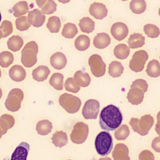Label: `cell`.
I'll list each match as a JSON object with an SVG mask.
<instances>
[{
    "instance_id": "obj_21",
    "label": "cell",
    "mask_w": 160,
    "mask_h": 160,
    "mask_svg": "<svg viewBox=\"0 0 160 160\" xmlns=\"http://www.w3.org/2000/svg\"><path fill=\"white\" fill-rule=\"evenodd\" d=\"M73 79L75 82L79 87H87L89 85L91 79L88 73L84 72L82 71H77L74 74Z\"/></svg>"
},
{
    "instance_id": "obj_2",
    "label": "cell",
    "mask_w": 160,
    "mask_h": 160,
    "mask_svg": "<svg viewBox=\"0 0 160 160\" xmlns=\"http://www.w3.org/2000/svg\"><path fill=\"white\" fill-rule=\"evenodd\" d=\"M94 146L97 153L102 156H108L113 148L111 135L107 131L100 132L95 138Z\"/></svg>"
},
{
    "instance_id": "obj_44",
    "label": "cell",
    "mask_w": 160,
    "mask_h": 160,
    "mask_svg": "<svg viewBox=\"0 0 160 160\" xmlns=\"http://www.w3.org/2000/svg\"><path fill=\"white\" fill-rule=\"evenodd\" d=\"M139 160H155L153 153L149 150H142L139 154Z\"/></svg>"
},
{
    "instance_id": "obj_49",
    "label": "cell",
    "mask_w": 160,
    "mask_h": 160,
    "mask_svg": "<svg viewBox=\"0 0 160 160\" xmlns=\"http://www.w3.org/2000/svg\"><path fill=\"white\" fill-rule=\"evenodd\" d=\"M99 160H112L110 158L108 157H105V158H101Z\"/></svg>"
},
{
    "instance_id": "obj_15",
    "label": "cell",
    "mask_w": 160,
    "mask_h": 160,
    "mask_svg": "<svg viewBox=\"0 0 160 160\" xmlns=\"http://www.w3.org/2000/svg\"><path fill=\"white\" fill-rule=\"evenodd\" d=\"M30 150V145L26 142H21L14 149L9 160H27Z\"/></svg>"
},
{
    "instance_id": "obj_23",
    "label": "cell",
    "mask_w": 160,
    "mask_h": 160,
    "mask_svg": "<svg viewBox=\"0 0 160 160\" xmlns=\"http://www.w3.org/2000/svg\"><path fill=\"white\" fill-rule=\"evenodd\" d=\"M128 44V47L131 49L141 48L145 44V38L140 33H133L129 38Z\"/></svg>"
},
{
    "instance_id": "obj_6",
    "label": "cell",
    "mask_w": 160,
    "mask_h": 160,
    "mask_svg": "<svg viewBox=\"0 0 160 160\" xmlns=\"http://www.w3.org/2000/svg\"><path fill=\"white\" fill-rule=\"evenodd\" d=\"M24 99V92L19 88L11 89L5 101L6 108L11 112L18 111L21 106V102Z\"/></svg>"
},
{
    "instance_id": "obj_56",
    "label": "cell",
    "mask_w": 160,
    "mask_h": 160,
    "mask_svg": "<svg viewBox=\"0 0 160 160\" xmlns=\"http://www.w3.org/2000/svg\"><path fill=\"white\" fill-rule=\"evenodd\" d=\"M67 160H71V159H67Z\"/></svg>"
},
{
    "instance_id": "obj_4",
    "label": "cell",
    "mask_w": 160,
    "mask_h": 160,
    "mask_svg": "<svg viewBox=\"0 0 160 160\" xmlns=\"http://www.w3.org/2000/svg\"><path fill=\"white\" fill-rule=\"evenodd\" d=\"M38 45L34 41L28 42L21 51V61L26 68H31L37 62Z\"/></svg>"
},
{
    "instance_id": "obj_50",
    "label": "cell",
    "mask_w": 160,
    "mask_h": 160,
    "mask_svg": "<svg viewBox=\"0 0 160 160\" xmlns=\"http://www.w3.org/2000/svg\"><path fill=\"white\" fill-rule=\"evenodd\" d=\"M4 132H2V131L1 130V129L0 128V139L1 138L2 136V135H4Z\"/></svg>"
},
{
    "instance_id": "obj_29",
    "label": "cell",
    "mask_w": 160,
    "mask_h": 160,
    "mask_svg": "<svg viewBox=\"0 0 160 160\" xmlns=\"http://www.w3.org/2000/svg\"><path fill=\"white\" fill-rule=\"evenodd\" d=\"M124 71V67L122 64L117 61H113L109 64L108 73L112 78L120 77Z\"/></svg>"
},
{
    "instance_id": "obj_30",
    "label": "cell",
    "mask_w": 160,
    "mask_h": 160,
    "mask_svg": "<svg viewBox=\"0 0 160 160\" xmlns=\"http://www.w3.org/2000/svg\"><path fill=\"white\" fill-rule=\"evenodd\" d=\"M74 46L80 51L87 50L90 46V38L84 34L79 35L74 41Z\"/></svg>"
},
{
    "instance_id": "obj_27",
    "label": "cell",
    "mask_w": 160,
    "mask_h": 160,
    "mask_svg": "<svg viewBox=\"0 0 160 160\" xmlns=\"http://www.w3.org/2000/svg\"><path fill=\"white\" fill-rule=\"evenodd\" d=\"M12 11L14 16L16 18L22 16L29 12L28 4L26 1H19L13 6Z\"/></svg>"
},
{
    "instance_id": "obj_5",
    "label": "cell",
    "mask_w": 160,
    "mask_h": 160,
    "mask_svg": "<svg viewBox=\"0 0 160 160\" xmlns=\"http://www.w3.org/2000/svg\"><path fill=\"white\" fill-rule=\"evenodd\" d=\"M59 104L69 114H74L79 111L81 106V99L72 94L63 93L59 98Z\"/></svg>"
},
{
    "instance_id": "obj_10",
    "label": "cell",
    "mask_w": 160,
    "mask_h": 160,
    "mask_svg": "<svg viewBox=\"0 0 160 160\" xmlns=\"http://www.w3.org/2000/svg\"><path fill=\"white\" fill-rule=\"evenodd\" d=\"M100 104L98 100L91 99L86 101L82 109V114L85 119H96L99 112Z\"/></svg>"
},
{
    "instance_id": "obj_11",
    "label": "cell",
    "mask_w": 160,
    "mask_h": 160,
    "mask_svg": "<svg viewBox=\"0 0 160 160\" xmlns=\"http://www.w3.org/2000/svg\"><path fill=\"white\" fill-rule=\"evenodd\" d=\"M144 91L141 88L131 85V88L127 94V99L131 104L139 105L144 99Z\"/></svg>"
},
{
    "instance_id": "obj_9",
    "label": "cell",
    "mask_w": 160,
    "mask_h": 160,
    "mask_svg": "<svg viewBox=\"0 0 160 160\" xmlns=\"http://www.w3.org/2000/svg\"><path fill=\"white\" fill-rule=\"evenodd\" d=\"M88 64L93 76L100 78L104 75L106 65L100 55L97 54L91 55L88 59Z\"/></svg>"
},
{
    "instance_id": "obj_12",
    "label": "cell",
    "mask_w": 160,
    "mask_h": 160,
    "mask_svg": "<svg viewBox=\"0 0 160 160\" xmlns=\"http://www.w3.org/2000/svg\"><path fill=\"white\" fill-rule=\"evenodd\" d=\"M129 29L127 25L122 22H116L114 23L111 28V33L112 37L118 40H123L128 34Z\"/></svg>"
},
{
    "instance_id": "obj_35",
    "label": "cell",
    "mask_w": 160,
    "mask_h": 160,
    "mask_svg": "<svg viewBox=\"0 0 160 160\" xmlns=\"http://www.w3.org/2000/svg\"><path fill=\"white\" fill-rule=\"evenodd\" d=\"M131 11L136 14L144 12L146 9V2L144 0H131L129 3Z\"/></svg>"
},
{
    "instance_id": "obj_51",
    "label": "cell",
    "mask_w": 160,
    "mask_h": 160,
    "mask_svg": "<svg viewBox=\"0 0 160 160\" xmlns=\"http://www.w3.org/2000/svg\"><path fill=\"white\" fill-rule=\"evenodd\" d=\"M2 90H1V88H0V99H1V98H2Z\"/></svg>"
},
{
    "instance_id": "obj_22",
    "label": "cell",
    "mask_w": 160,
    "mask_h": 160,
    "mask_svg": "<svg viewBox=\"0 0 160 160\" xmlns=\"http://www.w3.org/2000/svg\"><path fill=\"white\" fill-rule=\"evenodd\" d=\"M51 140L56 147L62 148L68 144V135L62 131H57L53 133Z\"/></svg>"
},
{
    "instance_id": "obj_47",
    "label": "cell",
    "mask_w": 160,
    "mask_h": 160,
    "mask_svg": "<svg viewBox=\"0 0 160 160\" xmlns=\"http://www.w3.org/2000/svg\"><path fill=\"white\" fill-rule=\"evenodd\" d=\"M39 8H42L46 2L47 0H35Z\"/></svg>"
},
{
    "instance_id": "obj_13",
    "label": "cell",
    "mask_w": 160,
    "mask_h": 160,
    "mask_svg": "<svg viewBox=\"0 0 160 160\" xmlns=\"http://www.w3.org/2000/svg\"><path fill=\"white\" fill-rule=\"evenodd\" d=\"M27 17L30 24L36 28L42 26L46 20L45 14L38 9H34L29 11Z\"/></svg>"
},
{
    "instance_id": "obj_1",
    "label": "cell",
    "mask_w": 160,
    "mask_h": 160,
    "mask_svg": "<svg viewBox=\"0 0 160 160\" xmlns=\"http://www.w3.org/2000/svg\"><path fill=\"white\" fill-rule=\"evenodd\" d=\"M122 115L119 109L113 104L103 108L99 115V126L103 130L114 131L121 124Z\"/></svg>"
},
{
    "instance_id": "obj_28",
    "label": "cell",
    "mask_w": 160,
    "mask_h": 160,
    "mask_svg": "<svg viewBox=\"0 0 160 160\" xmlns=\"http://www.w3.org/2000/svg\"><path fill=\"white\" fill-rule=\"evenodd\" d=\"M79 26L82 32L91 33L94 30L95 22L89 17H84L79 20Z\"/></svg>"
},
{
    "instance_id": "obj_38",
    "label": "cell",
    "mask_w": 160,
    "mask_h": 160,
    "mask_svg": "<svg viewBox=\"0 0 160 160\" xmlns=\"http://www.w3.org/2000/svg\"><path fill=\"white\" fill-rule=\"evenodd\" d=\"M130 134L129 128L126 124H122L114 132V137L118 141L126 139Z\"/></svg>"
},
{
    "instance_id": "obj_52",
    "label": "cell",
    "mask_w": 160,
    "mask_h": 160,
    "mask_svg": "<svg viewBox=\"0 0 160 160\" xmlns=\"http://www.w3.org/2000/svg\"><path fill=\"white\" fill-rule=\"evenodd\" d=\"M1 38H2V32H1V30H0V39H1Z\"/></svg>"
},
{
    "instance_id": "obj_3",
    "label": "cell",
    "mask_w": 160,
    "mask_h": 160,
    "mask_svg": "<svg viewBox=\"0 0 160 160\" xmlns=\"http://www.w3.org/2000/svg\"><path fill=\"white\" fill-rule=\"evenodd\" d=\"M154 118L150 114L142 116L140 119L132 118L129 122L132 130L141 136H146L148 134L154 124Z\"/></svg>"
},
{
    "instance_id": "obj_7",
    "label": "cell",
    "mask_w": 160,
    "mask_h": 160,
    "mask_svg": "<svg viewBox=\"0 0 160 160\" xmlns=\"http://www.w3.org/2000/svg\"><path fill=\"white\" fill-rule=\"evenodd\" d=\"M88 134V125L83 122H78L73 126L70 136L71 140L74 144H82L86 140Z\"/></svg>"
},
{
    "instance_id": "obj_32",
    "label": "cell",
    "mask_w": 160,
    "mask_h": 160,
    "mask_svg": "<svg viewBox=\"0 0 160 160\" xmlns=\"http://www.w3.org/2000/svg\"><path fill=\"white\" fill-rule=\"evenodd\" d=\"M130 53V48L123 43L119 44L114 48V55L119 59H126Z\"/></svg>"
},
{
    "instance_id": "obj_19",
    "label": "cell",
    "mask_w": 160,
    "mask_h": 160,
    "mask_svg": "<svg viewBox=\"0 0 160 160\" xmlns=\"http://www.w3.org/2000/svg\"><path fill=\"white\" fill-rule=\"evenodd\" d=\"M111 43V38L106 32L98 33L93 39V45L100 49L107 48Z\"/></svg>"
},
{
    "instance_id": "obj_40",
    "label": "cell",
    "mask_w": 160,
    "mask_h": 160,
    "mask_svg": "<svg viewBox=\"0 0 160 160\" xmlns=\"http://www.w3.org/2000/svg\"><path fill=\"white\" fill-rule=\"evenodd\" d=\"M15 24L16 29L20 31H26L31 26L28 22V17L26 16H22L18 18L15 21Z\"/></svg>"
},
{
    "instance_id": "obj_55",
    "label": "cell",
    "mask_w": 160,
    "mask_h": 160,
    "mask_svg": "<svg viewBox=\"0 0 160 160\" xmlns=\"http://www.w3.org/2000/svg\"><path fill=\"white\" fill-rule=\"evenodd\" d=\"M121 1H128V0H121Z\"/></svg>"
},
{
    "instance_id": "obj_16",
    "label": "cell",
    "mask_w": 160,
    "mask_h": 160,
    "mask_svg": "<svg viewBox=\"0 0 160 160\" xmlns=\"http://www.w3.org/2000/svg\"><path fill=\"white\" fill-rule=\"evenodd\" d=\"M114 160H130L128 147L123 143H118L115 145L112 152Z\"/></svg>"
},
{
    "instance_id": "obj_48",
    "label": "cell",
    "mask_w": 160,
    "mask_h": 160,
    "mask_svg": "<svg viewBox=\"0 0 160 160\" xmlns=\"http://www.w3.org/2000/svg\"><path fill=\"white\" fill-rule=\"evenodd\" d=\"M59 2H61V3H62V4H66V3H68V2H70V1L71 0H58Z\"/></svg>"
},
{
    "instance_id": "obj_33",
    "label": "cell",
    "mask_w": 160,
    "mask_h": 160,
    "mask_svg": "<svg viewBox=\"0 0 160 160\" xmlns=\"http://www.w3.org/2000/svg\"><path fill=\"white\" fill-rule=\"evenodd\" d=\"M64 76L59 72H55L51 76L49 83L55 89L61 91L64 86Z\"/></svg>"
},
{
    "instance_id": "obj_24",
    "label": "cell",
    "mask_w": 160,
    "mask_h": 160,
    "mask_svg": "<svg viewBox=\"0 0 160 160\" xmlns=\"http://www.w3.org/2000/svg\"><path fill=\"white\" fill-rule=\"evenodd\" d=\"M52 129V124L48 119H42L38 122L36 126L37 132L41 136H46L49 134Z\"/></svg>"
},
{
    "instance_id": "obj_31",
    "label": "cell",
    "mask_w": 160,
    "mask_h": 160,
    "mask_svg": "<svg viewBox=\"0 0 160 160\" xmlns=\"http://www.w3.org/2000/svg\"><path fill=\"white\" fill-rule=\"evenodd\" d=\"M147 74L151 78H158L160 76V64L158 60L152 59L150 61L146 68Z\"/></svg>"
},
{
    "instance_id": "obj_36",
    "label": "cell",
    "mask_w": 160,
    "mask_h": 160,
    "mask_svg": "<svg viewBox=\"0 0 160 160\" xmlns=\"http://www.w3.org/2000/svg\"><path fill=\"white\" fill-rule=\"evenodd\" d=\"M61 26V21L59 17L52 16L48 19L46 27L51 33H58Z\"/></svg>"
},
{
    "instance_id": "obj_18",
    "label": "cell",
    "mask_w": 160,
    "mask_h": 160,
    "mask_svg": "<svg viewBox=\"0 0 160 160\" xmlns=\"http://www.w3.org/2000/svg\"><path fill=\"white\" fill-rule=\"evenodd\" d=\"M50 63L53 68L60 70L64 68L66 66L67 59L62 52H56L51 56Z\"/></svg>"
},
{
    "instance_id": "obj_54",
    "label": "cell",
    "mask_w": 160,
    "mask_h": 160,
    "mask_svg": "<svg viewBox=\"0 0 160 160\" xmlns=\"http://www.w3.org/2000/svg\"><path fill=\"white\" fill-rule=\"evenodd\" d=\"M1 77V69H0V78Z\"/></svg>"
},
{
    "instance_id": "obj_25",
    "label": "cell",
    "mask_w": 160,
    "mask_h": 160,
    "mask_svg": "<svg viewBox=\"0 0 160 160\" xmlns=\"http://www.w3.org/2000/svg\"><path fill=\"white\" fill-rule=\"evenodd\" d=\"M15 124L14 118L8 114H4L0 117V128L5 134L8 130L12 128Z\"/></svg>"
},
{
    "instance_id": "obj_43",
    "label": "cell",
    "mask_w": 160,
    "mask_h": 160,
    "mask_svg": "<svg viewBox=\"0 0 160 160\" xmlns=\"http://www.w3.org/2000/svg\"><path fill=\"white\" fill-rule=\"evenodd\" d=\"M65 89L69 92L77 93L80 90V87L75 82L73 78H68L64 83Z\"/></svg>"
},
{
    "instance_id": "obj_41",
    "label": "cell",
    "mask_w": 160,
    "mask_h": 160,
    "mask_svg": "<svg viewBox=\"0 0 160 160\" xmlns=\"http://www.w3.org/2000/svg\"><path fill=\"white\" fill-rule=\"evenodd\" d=\"M0 30L2 34V38L9 36L13 31L12 22L8 20H4L0 25Z\"/></svg>"
},
{
    "instance_id": "obj_20",
    "label": "cell",
    "mask_w": 160,
    "mask_h": 160,
    "mask_svg": "<svg viewBox=\"0 0 160 160\" xmlns=\"http://www.w3.org/2000/svg\"><path fill=\"white\" fill-rule=\"evenodd\" d=\"M50 72V69L48 66L41 65L33 69L32 72V76L35 81L42 82L48 78Z\"/></svg>"
},
{
    "instance_id": "obj_42",
    "label": "cell",
    "mask_w": 160,
    "mask_h": 160,
    "mask_svg": "<svg viewBox=\"0 0 160 160\" xmlns=\"http://www.w3.org/2000/svg\"><path fill=\"white\" fill-rule=\"evenodd\" d=\"M57 4L54 0H47L46 4L41 8V11L44 14H52L56 11Z\"/></svg>"
},
{
    "instance_id": "obj_37",
    "label": "cell",
    "mask_w": 160,
    "mask_h": 160,
    "mask_svg": "<svg viewBox=\"0 0 160 160\" xmlns=\"http://www.w3.org/2000/svg\"><path fill=\"white\" fill-rule=\"evenodd\" d=\"M14 61V56L12 52L7 51L0 53V66L2 68H8L12 64Z\"/></svg>"
},
{
    "instance_id": "obj_53",
    "label": "cell",
    "mask_w": 160,
    "mask_h": 160,
    "mask_svg": "<svg viewBox=\"0 0 160 160\" xmlns=\"http://www.w3.org/2000/svg\"><path fill=\"white\" fill-rule=\"evenodd\" d=\"M1 18H2V16H1V12H0V22H1Z\"/></svg>"
},
{
    "instance_id": "obj_34",
    "label": "cell",
    "mask_w": 160,
    "mask_h": 160,
    "mask_svg": "<svg viewBox=\"0 0 160 160\" xmlns=\"http://www.w3.org/2000/svg\"><path fill=\"white\" fill-rule=\"evenodd\" d=\"M78 32V28L74 23L67 22L63 26L61 34L63 37L67 39H72L77 34Z\"/></svg>"
},
{
    "instance_id": "obj_45",
    "label": "cell",
    "mask_w": 160,
    "mask_h": 160,
    "mask_svg": "<svg viewBox=\"0 0 160 160\" xmlns=\"http://www.w3.org/2000/svg\"><path fill=\"white\" fill-rule=\"evenodd\" d=\"M131 86L139 87V88H141L142 89H143L145 92L148 91V84L146 81L144 79H136L135 81H134L132 82Z\"/></svg>"
},
{
    "instance_id": "obj_26",
    "label": "cell",
    "mask_w": 160,
    "mask_h": 160,
    "mask_svg": "<svg viewBox=\"0 0 160 160\" xmlns=\"http://www.w3.org/2000/svg\"><path fill=\"white\" fill-rule=\"evenodd\" d=\"M24 41L22 38L18 35H14L9 38L7 41V46L9 50L13 52L19 51L22 47Z\"/></svg>"
},
{
    "instance_id": "obj_46",
    "label": "cell",
    "mask_w": 160,
    "mask_h": 160,
    "mask_svg": "<svg viewBox=\"0 0 160 160\" xmlns=\"http://www.w3.org/2000/svg\"><path fill=\"white\" fill-rule=\"evenodd\" d=\"M152 148L157 152H160V138L159 136L155 138L152 142Z\"/></svg>"
},
{
    "instance_id": "obj_14",
    "label": "cell",
    "mask_w": 160,
    "mask_h": 160,
    "mask_svg": "<svg viewBox=\"0 0 160 160\" xmlns=\"http://www.w3.org/2000/svg\"><path fill=\"white\" fill-rule=\"evenodd\" d=\"M89 14L96 19H102L108 15V9L106 6L101 2H93L89 8Z\"/></svg>"
},
{
    "instance_id": "obj_17",
    "label": "cell",
    "mask_w": 160,
    "mask_h": 160,
    "mask_svg": "<svg viewBox=\"0 0 160 160\" xmlns=\"http://www.w3.org/2000/svg\"><path fill=\"white\" fill-rule=\"evenodd\" d=\"M10 78L16 82H21L24 80L26 76L25 69L21 65L16 64L12 66L9 70Z\"/></svg>"
},
{
    "instance_id": "obj_8",
    "label": "cell",
    "mask_w": 160,
    "mask_h": 160,
    "mask_svg": "<svg viewBox=\"0 0 160 160\" xmlns=\"http://www.w3.org/2000/svg\"><path fill=\"white\" fill-rule=\"evenodd\" d=\"M148 58V54L146 51L139 50L136 51L129 61V68L135 72L142 71L144 68L145 63Z\"/></svg>"
},
{
    "instance_id": "obj_39",
    "label": "cell",
    "mask_w": 160,
    "mask_h": 160,
    "mask_svg": "<svg viewBox=\"0 0 160 160\" xmlns=\"http://www.w3.org/2000/svg\"><path fill=\"white\" fill-rule=\"evenodd\" d=\"M143 31L144 33L151 38H156L159 35V28L153 24H147L144 25Z\"/></svg>"
}]
</instances>
